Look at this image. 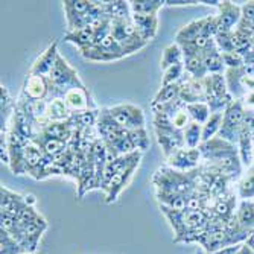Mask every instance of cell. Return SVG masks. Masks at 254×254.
Listing matches in <instances>:
<instances>
[{"instance_id": "cell-53", "label": "cell", "mask_w": 254, "mask_h": 254, "mask_svg": "<svg viewBox=\"0 0 254 254\" xmlns=\"http://www.w3.org/2000/svg\"><path fill=\"white\" fill-rule=\"evenodd\" d=\"M21 254H35V253H21Z\"/></svg>"}, {"instance_id": "cell-7", "label": "cell", "mask_w": 254, "mask_h": 254, "mask_svg": "<svg viewBox=\"0 0 254 254\" xmlns=\"http://www.w3.org/2000/svg\"><path fill=\"white\" fill-rule=\"evenodd\" d=\"M79 51H81L82 58L88 61H95V63H110V61L122 60L124 57L128 55L113 35L107 37L98 46H88V48H84Z\"/></svg>"}, {"instance_id": "cell-27", "label": "cell", "mask_w": 254, "mask_h": 254, "mask_svg": "<svg viewBox=\"0 0 254 254\" xmlns=\"http://www.w3.org/2000/svg\"><path fill=\"white\" fill-rule=\"evenodd\" d=\"M183 64H184V70H186V73H189L192 78L204 79L207 75H209L201 54L186 55V57H184V60H183Z\"/></svg>"}, {"instance_id": "cell-45", "label": "cell", "mask_w": 254, "mask_h": 254, "mask_svg": "<svg viewBox=\"0 0 254 254\" xmlns=\"http://www.w3.org/2000/svg\"><path fill=\"white\" fill-rule=\"evenodd\" d=\"M222 60L225 64V68H241L245 65L244 58L238 54V52H228V54H222Z\"/></svg>"}, {"instance_id": "cell-21", "label": "cell", "mask_w": 254, "mask_h": 254, "mask_svg": "<svg viewBox=\"0 0 254 254\" xmlns=\"http://www.w3.org/2000/svg\"><path fill=\"white\" fill-rule=\"evenodd\" d=\"M134 26L146 43L151 41L158 31V17L157 15H142V14H132Z\"/></svg>"}, {"instance_id": "cell-1", "label": "cell", "mask_w": 254, "mask_h": 254, "mask_svg": "<svg viewBox=\"0 0 254 254\" xmlns=\"http://www.w3.org/2000/svg\"><path fill=\"white\" fill-rule=\"evenodd\" d=\"M48 79H49V96L46 101L63 99L70 88L84 85V82L78 76V72L73 67L68 65V63L61 55H58L57 63L52 68V72L49 73Z\"/></svg>"}, {"instance_id": "cell-15", "label": "cell", "mask_w": 254, "mask_h": 254, "mask_svg": "<svg viewBox=\"0 0 254 254\" xmlns=\"http://www.w3.org/2000/svg\"><path fill=\"white\" fill-rule=\"evenodd\" d=\"M201 152L199 149H189V148H183L177 151L172 157L168 158V166L177 171L183 172H189L196 168H199V161H201Z\"/></svg>"}, {"instance_id": "cell-43", "label": "cell", "mask_w": 254, "mask_h": 254, "mask_svg": "<svg viewBox=\"0 0 254 254\" xmlns=\"http://www.w3.org/2000/svg\"><path fill=\"white\" fill-rule=\"evenodd\" d=\"M151 108H152L154 113H155V111H157V113H163V114H166V116H169V119H171L177 111H180V110H183V108H186V104H184L180 98H177V99H174V101H171V102H168V104H161V105L151 107Z\"/></svg>"}, {"instance_id": "cell-3", "label": "cell", "mask_w": 254, "mask_h": 254, "mask_svg": "<svg viewBox=\"0 0 254 254\" xmlns=\"http://www.w3.org/2000/svg\"><path fill=\"white\" fill-rule=\"evenodd\" d=\"M245 114L247 108L244 107L242 99H235L224 111V119L218 137L224 138L232 145H238L239 134L245 125Z\"/></svg>"}, {"instance_id": "cell-4", "label": "cell", "mask_w": 254, "mask_h": 254, "mask_svg": "<svg viewBox=\"0 0 254 254\" xmlns=\"http://www.w3.org/2000/svg\"><path fill=\"white\" fill-rule=\"evenodd\" d=\"M205 102L209 105L212 114L224 113L225 108L235 99L227 88L224 73H212L205 76Z\"/></svg>"}, {"instance_id": "cell-14", "label": "cell", "mask_w": 254, "mask_h": 254, "mask_svg": "<svg viewBox=\"0 0 254 254\" xmlns=\"http://www.w3.org/2000/svg\"><path fill=\"white\" fill-rule=\"evenodd\" d=\"M64 102L68 107L72 113H81V111H87V110H96V105L93 102V98H91L90 91L85 85L81 87H75L70 88L64 95Z\"/></svg>"}, {"instance_id": "cell-49", "label": "cell", "mask_w": 254, "mask_h": 254, "mask_svg": "<svg viewBox=\"0 0 254 254\" xmlns=\"http://www.w3.org/2000/svg\"><path fill=\"white\" fill-rule=\"evenodd\" d=\"M241 247H242V244H239V245H232V247H225V248H222V250H218V251L209 253V254H238L239 250H241Z\"/></svg>"}, {"instance_id": "cell-37", "label": "cell", "mask_w": 254, "mask_h": 254, "mask_svg": "<svg viewBox=\"0 0 254 254\" xmlns=\"http://www.w3.org/2000/svg\"><path fill=\"white\" fill-rule=\"evenodd\" d=\"M224 119V113H213L210 119L202 125V142H209L210 138L219 134L221 125Z\"/></svg>"}, {"instance_id": "cell-25", "label": "cell", "mask_w": 254, "mask_h": 254, "mask_svg": "<svg viewBox=\"0 0 254 254\" xmlns=\"http://www.w3.org/2000/svg\"><path fill=\"white\" fill-rule=\"evenodd\" d=\"M202 28H204V18L199 20H193L189 25H186L184 28H181L177 35H175V43L177 44H188L192 43L193 40H196L199 35H202Z\"/></svg>"}, {"instance_id": "cell-35", "label": "cell", "mask_w": 254, "mask_h": 254, "mask_svg": "<svg viewBox=\"0 0 254 254\" xmlns=\"http://www.w3.org/2000/svg\"><path fill=\"white\" fill-rule=\"evenodd\" d=\"M186 108L189 111V116H190L192 122L199 124V125H204L212 116V111H210L209 105H207V102L189 104V105H186Z\"/></svg>"}, {"instance_id": "cell-18", "label": "cell", "mask_w": 254, "mask_h": 254, "mask_svg": "<svg viewBox=\"0 0 254 254\" xmlns=\"http://www.w3.org/2000/svg\"><path fill=\"white\" fill-rule=\"evenodd\" d=\"M137 166H138V163H135V165H132V166L121 171L119 174H116V175L113 177V180L110 181L108 188L105 190V202L107 204H111V202H114V201L118 199V196L121 195V192L125 189V186L129 183V180L132 178Z\"/></svg>"}, {"instance_id": "cell-38", "label": "cell", "mask_w": 254, "mask_h": 254, "mask_svg": "<svg viewBox=\"0 0 254 254\" xmlns=\"http://www.w3.org/2000/svg\"><path fill=\"white\" fill-rule=\"evenodd\" d=\"M25 253L18 242L5 230H0V254H21Z\"/></svg>"}, {"instance_id": "cell-52", "label": "cell", "mask_w": 254, "mask_h": 254, "mask_svg": "<svg viewBox=\"0 0 254 254\" xmlns=\"http://www.w3.org/2000/svg\"><path fill=\"white\" fill-rule=\"evenodd\" d=\"M195 254H204V253H202V251H196Z\"/></svg>"}, {"instance_id": "cell-10", "label": "cell", "mask_w": 254, "mask_h": 254, "mask_svg": "<svg viewBox=\"0 0 254 254\" xmlns=\"http://www.w3.org/2000/svg\"><path fill=\"white\" fill-rule=\"evenodd\" d=\"M181 82V90H180V99L189 105V104H196V102H205V78L198 79L192 78L189 73H184Z\"/></svg>"}, {"instance_id": "cell-46", "label": "cell", "mask_w": 254, "mask_h": 254, "mask_svg": "<svg viewBox=\"0 0 254 254\" xmlns=\"http://www.w3.org/2000/svg\"><path fill=\"white\" fill-rule=\"evenodd\" d=\"M0 105H2V114H9L11 111L14 113V110H15V104L11 99L8 90L3 85L0 87Z\"/></svg>"}, {"instance_id": "cell-2", "label": "cell", "mask_w": 254, "mask_h": 254, "mask_svg": "<svg viewBox=\"0 0 254 254\" xmlns=\"http://www.w3.org/2000/svg\"><path fill=\"white\" fill-rule=\"evenodd\" d=\"M154 131L157 142L163 151L166 160L172 157L177 151L186 148V142H184V132L174 128L169 116L163 113H154Z\"/></svg>"}, {"instance_id": "cell-6", "label": "cell", "mask_w": 254, "mask_h": 254, "mask_svg": "<svg viewBox=\"0 0 254 254\" xmlns=\"http://www.w3.org/2000/svg\"><path fill=\"white\" fill-rule=\"evenodd\" d=\"M198 149L201 152V158L204 160L202 165L207 166H218L224 163L225 160L239 155L236 145L228 143L227 140H224V138L218 135L210 138L209 142H202Z\"/></svg>"}, {"instance_id": "cell-40", "label": "cell", "mask_w": 254, "mask_h": 254, "mask_svg": "<svg viewBox=\"0 0 254 254\" xmlns=\"http://www.w3.org/2000/svg\"><path fill=\"white\" fill-rule=\"evenodd\" d=\"M186 73L184 70V64H175L169 68L165 70V75H163V79H161V87H166V85H171V84H175V82H180Z\"/></svg>"}, {"instance_id": "cell-16", "label": "cell", "mask_w": 254, "mask_h": 254, "mask_svg": "<svg viewBox=\"0 0 254 254\" xmlns=\"http://www.w3.org/2000/svg\"><path fill=\"white\" fill-rule=\"evenodd\" d=\"M32 143L37 145L46 155L55 158V161H58L65 154V151L68 149L67 142H63V140H60V138L51 137V135L44 134V132H38L34 137Z\"/></svg>"}, {"instance_id": "cell-12", "label": "cell", "mask_w": 254, "mask_h": 254, "mask_svg": "<svg viewBox=\"0 0 254 254\" xmlns=\"http://www.w3.org/2000/svg\"><path fill=\"white\" fill-rule=\"evenodd\" d=\"M127 131L128 129L122 128L116 121L111 118L110 108H107V107L101 108L99 118H98V122H96V132H98V137L101 138L104 143L111 142L116 137L124 135Z\"/></svg>"}, {"instance_id": "cell-39", "label": "cell", "mask_w": 254, "mask_h": 254, "mask_svg": "<svg viewBox=\"0 0 254 254\" xmlns=\"http://www.w3.org/2000/svg\"><path fill=\"white\" fill-rule=\"evenodd\" d=\"M238 195L242 201L254 199V171L253 169H250V172L239 181Z\"/></svg>"}, {"instance_id": "cell-31", "label": "cell", "mask_w": 254, "mask_h": 254, "mask_svg": "<svg viewBox=\"0 0 254 254\" xmlns=\"http://www.w3.org/2000/svg\"><path fill=\"white\" fill-rule=\"evenodd\" d=\"M93 40H95V29L93 28H85V29L73 31V32H67L64 35V41L76 44L79 49L93 46Z\"/></svg>"}, {"instance_id": "cell-36", "label": "cell", "mask_w": 254, "mask_h": 254, "mask_svg": "<svg viewBox=\"0 0 254 254\" xmlns=\"http://www.w3.org/2000/svg\"><path fill=\"white\" fill-rule=\"evenodd\" d=\"M183 132H184V142H186V148L198 149L199 145L202 143V125L190 122L189 127Z\"/></svg>"}, {"instance_id": "cell-9", "label": "cell", "mask_w": 254, "mask_h": 254, "mask_svg": "<svg viewBox=\"0 0 254 254\" xmlns=\"http://www.w3.org/2000/svg\"><path fill=\"white\" fill-rule=\"evenodd\" d=\"M110 114L122 128L128 131L145 128L146 124L143 110L132 104H121L116 107H110Z\"/></svg>"}, {"instance_id": "cell-48", "label": "cell", "mask_w": 254, "mask_h": 254, "mask_svg": "<svg viewBox=\"0 0 254 254\" xmlns=\"http://www.w3.org/2000/svg\"><path fill=\"white\" fill-rule=\"evenodd\" d=\"M198 0H166V5L169 6H188V5H196Z\"/></svg>"}, {"instance_id": "cell-41", "label": "cell", "mask_w": 254, "mask_h": 254, "mask_svg": "<svg viewBox=\"0 0 254 254\" xmlns=\"http://www.w3.org/2000/svg\"><path fill=\"white\" fill-rule=\"evenodd\" d=\"M128 135H129L131 142H132V145H134V148L137 151L143 152V151H146L149 148V137H148L146 128L128 131Z\"/></svg>"}, {"instance_id": "cell-22", "label": "cell", "mask_w": 254, "mask_h": 254, "mask_svg": "<svg viewBox=\"0 0 254 254\" xmlns=\"http://www.w3.org/2000/svg\"><path fill=\"white\" fill-rule=\"evenodd\" d=\"M238 151H239V158L242 161V166L250 168L254 163V142L247 129V127L244 125L241 134H239V140H238Z\"/></svg>"}, {"instance_id": "cell-24", "label": "cell", "mask_w": 254, "mask_h": 254, "mask_svg": "<svg viewBox=\"0 0 254 254\" xmlns=\"http://www.w3.org/2000/svg\"><path fill=\"white\" fill-rule=\"evenodd\" d=\"M72 116V111L65 105L64 99H52L48 101V111H46V118L51 124L54 122H65Z\"/></svg>"}, {"instance_id": "cell-51", "label": "cell", "mask_w": 254, "mask_h": 254, "mask_svg": "<svg viewBox=\"0 0 254 254\" xmlns=\"http://www.w3.org/2000/svg\"><path fill=\"white\" fill-rule=\"evenodd\" d=\"M247 245L254 251V230H253L251 235H250V236H248V239H247Z\"/></svg>"}, {"instance_id": "cell-34", "label": "cell", "mask_w": 254, "mask_h": 254, "mask_svg": "<svg viewBox=\"0 0 254 254\" xmlns=\"http://www.w3.org/2000/svg\"><path fill=\"white\" fill-rule=\"evenodd\" d=\"M183 60H184V57H183L181 48L177 43H172L163 51V57H161L160 65H161V68H163V72H165L166 68H169V67H172L175 64H181Z\"/></svg>"}, {"instance_id": "cell-11", "label": "cell", "mask_w": 254, "mask_h": 254, "mask_svg": "<svg viewBox=\"0 0 254 254\" xmlns=\"http://www.w3.org/2000/svg\"><path fill=\"white\" fill-rule=\"evenodd\" d=\"M49 96V79L48 76L28 75L23 82L18 99L26 101H46Z\"/></svg>"}, {"instance_id": "cell-29", "label": "cell", "mask_w": 254, "mask_h": 254, "mask_svg": "<svg viewBox=\"0 0 254 254\" xmlns=\"http://www.w3.org/2000/svg\"><path fill=\"white\" fill-rule=\"evenodd\" d=\"M163 5H166L165 0H131L129 2L131 14L142 15H157Z\"/></svg>"}, {"instance_id": "cell-5", "label": "cell", "mask_w": 254, "mask_h": 254, "mask_svg": "<svg viewBox=\"0 0 254 254\" xmlns=\"http://www.w3.org/2000/svg\"><path fill=\"white\" fill-rule=\"evenodd\" d=\"M111 35L125 49L128 55L143 49L148 44L140 35H138L132 17L127 20H111Z\"/></svg>"}, {"instance_id": "cell-42", "label": "cell", "mask_w": 254, "mask_h": 254, "mask_svg": "<svg viewBox=\"0 0 254 254\" xmlns=\"http://www.w3.org/2000/svg\"><path fill=\"white\" fill-rule=\"evenodd\" d=\"M215 44L219 49L221 54H228V52H235V44L232 38V32H218L215 35Z\"/></svg>"}, {"instance_id": "cell-44", "label": "cell", "mask_w": 254, "mask_h": 254, "mask_svg": "<svg viewBox=\"0 0 254 254\" xmlns=\"http://www.w3.org/2000/svg\"><path fill=\"white\" fill-rule=\"evenodd\" d=\"M171 122H172V125H174V128H177V129H180V131H184L188 127H189V124L192 122V119H190V116H189V111H188V108H183V110H180V111H177L174 116L171 118Z\"/></svg>"}, {"instance_id": "cell-17", "label": "cell", "mask_w": 254, "mask_h": 254, "mask_svg": "<svg viewBox=\"0 0 254 254\" xmlns=\"http://www.w3.org/2000/svg\"><path fill=\"white\" fill-rule=\"evenodd\" d=\"M60 52H58V43L54 41L48 49H46L32 64L29 75H37V76H49L52 68L57 63Z\"/></svg>"}, {"instance_id": "cell-30", "label": "cell", "mask_w": 254, "mask_h": 254, "mask_svg": "<svg viewBox=\"0 0 254 254\" xmlns=\"http://www.w3.org/2000/svg\"><path fill=\"white\" fill-rule=\"evenodd\" d=\"M195 193V192H193ZM190 195H181V193H163L157 192V199L160 205H166L174 210H188V201Z\"/></svg>"}, {"instance_id": "cell-13", "label": "cell", "mask_w": 254, "mask_h": 254, "mask_svg": "<svg viewBox=\"0 0 254 254\" xmlns=\"http://www.w3.org/2000/svg\"><path fill=\"white\" fill-rule=\"evenodd\" d=\"M218 9L219 14L216 17L219 23V32H233L242 20L241 6L230 2V0H224V2H219Z\"/></svg>"}, {"instance_id": "cell-47", "label": "cell", "mask_w": 254, "mask_h": 254, "mask_svg": "<svg viewBox=\"0 0 254 254\" xmlns=\"http://www.w3.org/2000/svg\"><path fill=\"white\" fill-rule=\"evenodd\" d=\"M242 11V20L245 21H253L254 20V0L253 2H247L241 6Z\"/></svg>"}, {"instance_id": "cell-54", "label": "cell", "mask_w": 254, "mask_h": 254, "mask_svg": "<svg viewBox=\"0 0 254 254\" xmlns=\"http://www.w3.org/2000/svg\"><path fill=\"white\" fill-rule=\"evenodd\" d=\"M251 169H253V171H254V163H253V166H251Z\"/></svg>"}, {"instance_id": "cell-33", "label": "cell", "mask_w": 254, "mask_h": 254, "mask_svg": "<svg viewBox=\"0 0 254 254\" xmlns=\"http://www.w3.org/2000/svg\"><path fill=\"white\" fill-rule=\"evenodd\" d=\"M180 90H181V82H175V84H171V85H166V87H161L158 90V93L154 96V99L151 102V107L168 104V102L180 98Z\"/></svg>"}, {"instance_id": "cell-50", "label": "cell", "mask_w": 254, "mask_h": 254, "mask_svg": "<svg viewBox=\"0 0 254 254\" xmlns=\"http://www.w3.org/2000/svg\"><path fill=\"white\" fill-rule=\"evenodd\" d=\"M242 102H244V107L247 110L254 111V91H248V93L245 95V98L242 99Z\"/></svg>"}, {"instance_id": "cell-19", "label": "cell", "mask_w": 254, "mask_h": 254, "mask_svg": "<svg viewBox=\"0 0 254 254\" xmlns=\"http://www.w3.org/2000/svg\"><path fill=\"white\" fill-rule=\"evenodd\" d=\"M0 196H2L0 198V213H8V215L17 216L26 205H29L26 202V196L14 193L3 186L0 189Z\"/></svg>"}, {"instance_id": "cell-23", "label": "cell", "mask_w": 254, "mask_h": 254, "mask_svg": "<svg viewBox=\"0 0 254 254\" xmlns=\"http://www.w3.org/2000/svg\"><path fill=\"white\" fill-rule=\"evenodd\" d=\"M202 60L205 64V68L209 75L212 73H225V64L222 60V54L219 52V49L216 48V44H212L210 48H207L205 51H202Z\"/></svg>"}, {"instance_id": "cell-26", "label": "cell", "mask_w": 254, "mask_h": 254, "mask_svg": "<svg viewBox=\"0 0 254 254\" xmlns=\"http://www.w3.org/2000/svg\"><path fill=\"white\" fill-rule=\"evenodd\" d=\"M91 6H93V0H65L64 11H65L67 25H70L79 15L90 11Z\"/></svg>"}, {"instance_id": "cell-20", "label": "cell", "mask_w": 254, "mask_h": 254, "mask_svg": "<svg viewBox=\"0 0 254 254\" xmlns=\"http://www.w3.org/2000/svg\"><path fill=\"white\" fill-rule=\"evenodd\" d=\"M225 82H227V88L230 91V95L233 96V99H244L248 91L244 87V76H245V70L244 67L241 68H227L225 73Z\"/></svg>"}, {"instance_id": "cell-32", "label": "cell", "mask_w": 254, "mask_h": 254, "mask_svg": "<svg viewBox=\"0 0 254 254\" xmlns=\"http://www.w3.org/2000/svg\"><path fill=\"white\" fill-rule=\"evenodd\" d=\"M236 218L242 227L253 232L254 230V199H247L239 204Z\"/></svg>"}, {"instance_id": "cell-8", "label": "cell", "mask_w": 254, "mask_h": 254, "mask_svg": "<svg viewBox=\"0 0 254 254\" xmlns=\"http://www.w3.org/2000/svg\"><path fill=\"white\" fill-rule=\"evenodd\" d=\"M6 131V129H2ZM32 143L28 138L20 135L14 129L6 131V146H8V154H9V168L15 175L26 174V163H25V152L26 146Z\"/></svg>"}, {"instance_id": "cell-28", "label": "cell", "mask_w": 254, "mask_h": 254, "mask_svg": "<svg viewBox=\"0 0 254 254\" xmlns=\"http://www.w3.org/2000/svg\"><path fill=\"white\" fill-rule=\"evenodd\" d=\"M104 12L110 20H127L132 17L129 2H124V0L104 2Z\"/></svg>"}]
</instances>
